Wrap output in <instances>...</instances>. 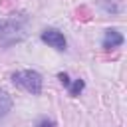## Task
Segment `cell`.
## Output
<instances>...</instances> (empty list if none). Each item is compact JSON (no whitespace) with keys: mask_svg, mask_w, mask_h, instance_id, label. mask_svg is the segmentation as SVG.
I'll list each match as a JSON object with an SVG mask.
<instances>
[{"mask_svg":"<svg viewBox=\"0 0 127 127\" xmlns=\"http://www.w3.org/2000/svg\"><path fill=\"white\" fill-rule=\"evenodd\" d=\"M12 81H14L18 87L30 91L32 95H40V91H42V75H40L38 71H32V69L18 71V73L12 75Z\"/></svg>","mask_w":127,"mask_h":127,"instance_id":"1","label":"cell"},{"mask_svg":"<svg viewBox=\"0 0 127 127\" xmlns=\"http://www.w3.org/2000/svg\"><path fill=\"white\" fill-rule=\"evenodd\" d=\"M42 40H44L46 44H50L52 48H56V50H64V48H65V38H64L58 30H46V32L42 34Z\"/></svg>","mask_w":127,"mask_h":127,"instance_id":"2","label":"cell"},{"mask_svg":"<svg viewBox=\"0 0 127 127\" xmlns=\"http://www.w3.org/2000/svg\"><path fill=\"white\" fill-rule=\"evenodd\" d=\"M38 127H56V123H54L52 119H42V121L38 123Z\"/></svg>","mask_w":127,"mask_h":127,"instance_id":"5","label":"cell"},{"mask_svg":"<svg viewBox=\"0 0 127 127\" xmlns=\"http://www.w3.org/2000/svg\"><path fill=\"white\" fill-rule=\"evenodd\" d=\"M83 85H85V83H83V79H75L71 85H67V87H69V95H71V97L79 95V93H81V89H83Z\"/></svg>","mask_w":127,"mask_h":127,"instance_id":"4","label":"cell"},{"mask_svg":"<svg viewBox=\"0 0 127 127\" xmlns=\"http://www.w3.org/2000/svg\"><path fill=\"white\" fill-rule=\"evenodd\" d=\"M121 44H123V36L117 34L115 30H107V34H105V42H103V48H105V50H111V48L121 46Z\"/></svg>","mask_w":127,"mask_h":127,"instance_id":"3","label":"cell"},{"mask_svg":"<svg viewBox=\"0 0 127 127\" xmlns=\"http://www.w3.org/2000/svg\"><path fill=\"white\" fill-rule=\"evenodd\" d=\"M58 77H60V81H62V83H64V85H65V87H67V85H69V77H67V75H65V73H60V75H58Z\"/></svg>","mask_w":127,"mask_h":127,"instance_id":"6","label":"cell"}]
</instances>
